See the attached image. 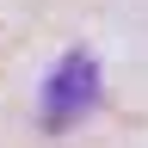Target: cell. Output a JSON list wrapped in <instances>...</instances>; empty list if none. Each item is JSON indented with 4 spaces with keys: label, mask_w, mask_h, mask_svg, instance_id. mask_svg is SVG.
Wrapping results in <instances>:
<instances>
[{
    "label": "cell",
    "mask_w": 148,
    "mask_h": 148,
    "mask_svg": "<svg viewBox=\"0 0 148 148\" xmlns=\"http://www.w3.org/2000/svg\"><path fill=\"white\" fill-rule=\"evenodd\" d=\"M92 105H99V62H92L86 49H74V56L56 62L49 86H43V130H68V123H80Z\"/></svg>",
    "instance_id": "1"
}]
</instances>
